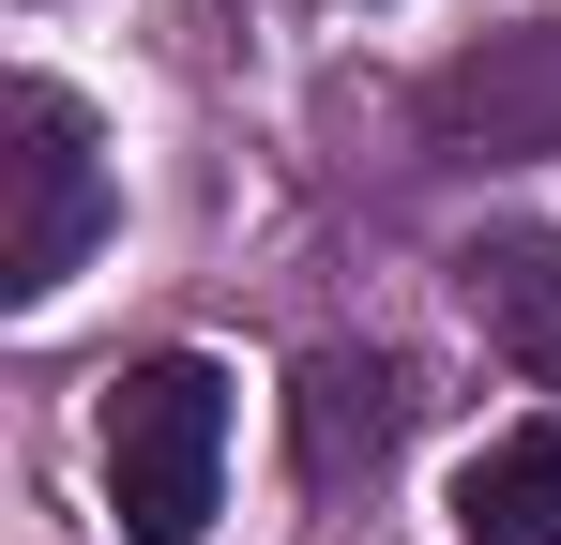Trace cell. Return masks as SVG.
Masks as SVG:
<instances>
[{
    "instance_id": "4",
    "label": "cell",
    "mask_w": 561,
    "mask_h": 545,
    "mask_svg": "<svg viewBox=\"0 0 561 545\" xmlns=\"http://www.w3.org/2000/svg\"><path fill=\"white\" fill-rule=\"evenodd\" d=\"M288 440H304V485H365L379 454L410 440V363L319 349V363H304V394H288Z\"/></svg>"
},
{
    "instance_id": "6",
    "label": "cell",
    "mask_w": 561,
    "mask_h": 545,
    "mask_svg": "<svg viewBox=\"0 0 561 545\" xmlns=\"http://www.w3.org/2000/svg\"><path fill=\"white\" fill-rule=\"evenodd\" d=\"M456 545H561V440L516 425L456 469Z\"/></svg>"
},
{
    "instance_id": "3",
    "label": "cell",
    "mask_w": 561,
    "mask_h": 545,
    "mask_svg": "<svg viewBox=\"0 0 561 545\" xmlns=\"http://www.w3.org/2000/svg\"><path fill=\"white\" fill-rule=\"evenodd\" d=\"M425 137L456 167H516V152H561V15L531 31H485L425 77Z\"/></svg>"
},
{
    "instance_id": "1",
    "label": "cell",
    "mask_w": 561,
    "mask_h": 545,
    "mask_svg": "<svg viewBox=\"0 0 561 545\" xmlns=\"http://www.w3.org/2000/svg\"><path fill=\"white\" fill-rule=\"evenodd\" d=\"M213 485H228V363H197V349L122 363L106 379V515H122V545H197Z\"/></svg>"
},
{
    "instance_id": "2",
    "label": "cell",
    "mask_w": 561,
    "mask_h": 545,
    "mask_svg": "<svg viewBox=\"0 0 561 545\" xmlns=\"http://www.w3.org/2000/svg\"><path fill=\"white\" fill-rule=\"evenodd\" d=\"M92 243H106L92 121H77L46 77H15V91H0V303H46Z\"/></svg>"
},
{
    "instance_id": "5",
    "label": "cell",
    "mask_w": 561,
    "mask_h": 545,
    "mask_svg": "<svg viewBox=\"0 0 561 545\" xmlns=\"http://www.w3.org/2000/svg\"><path fill=\"white\" fill-rule=\"evenodd\" d=\"M470 318H485V349L516 363L531 394H561V228H485L456 258Z\"/></svg>"
}]
</instances>
